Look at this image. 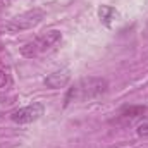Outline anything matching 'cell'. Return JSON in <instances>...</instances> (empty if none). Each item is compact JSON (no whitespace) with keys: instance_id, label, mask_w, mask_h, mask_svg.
Returning a JSON list of instances; mask_svg holds the SVG:
<instances>
[{"instance_id":"obj_1","label":"cell","mask_w":148,"mask_h":148,"mask_svg":"<svg viewBox=\"0 0 148 148\" xmlns=\"http://www.w3.org/2000/svg\"><path fill=\"white\" fill-rule=\"evenodd\" d=\"M109 88L107 79L103 77H84L77 81L73 88H69L66 95V105L71 102H83V100H93L100 95H103Z\"/></svg>"},{"instance_id":"obj_2","label":"cell","mask_w":148,"mask_h":148,"mask_svg":"<svg viewBox=\"0 0 148 148\" xmlns=\"http://www.w3.org/2000/svg\"><path fill=\"white\" fill-rule=\"evenodd\" d=\"M60 40H62L60 31L50 29V31H47V33L36 36L31 43L24 45V47L21 48V53H23L24 57H29V59H31V57H36V55H41V53H45V52L53 50V48L60 43Z\"/></svg>"},{"instance_id":"obj_3","label":"cell","mask_w":148,"mask_h":148,"mask_svg":"<svg viewBox=\"0 0 148 148\" xmlns=\"http://www.w3.org/2000/svg\"><path fill=\"white\" fill-rule=\"evenodd\" d=\"M45 12L41 9H35V10H29V12H24L23 16L12 19L10 23H7L5 29L10 31V33H17V31H23V29H29L33 26H36L38 23L43 19Z\"/></svg>"},{"instance_id":"obj_4","label":"cell","mask_w":148,"mask_h":148,"mask_svg":"<svg viewBox=\"0 0 148 148\" xmlns=\"http://www.w3.org/2000/svg\"><path fill=\"white\" fill-rule=\"evenodd\" d=\"M45 112V107L41 102H35L31 105H26V107H21L17 110L10 112V121L16 122V124H29V122H35L38 121Z\"/></svg>"},{"instance_id":"obj_5","label":"cell","mask_w":148,"mask_h":148,"mask_svg":"<svg viewBox=\"0 0 148 148\" xmlns=\"http://www.w3.org/2000/svg\"><path fill=\"white\" fill-rule=\"evenodd\" d=\"M71 76L67 69H62V71H55L52 73L48 77H45V84L50 88V90H59V88H64L67 83H69Z\"/></svg>"},{"instance_id":"obj_6","label":"cell","mask_w":148,"mask_h":148,"mask_svg":"<svg viewBox=\"0 0 148 148\" xmlns=\"http://www.w3.org/2000/svg\"><path fill=\"white\" fill-rule=\"evenodd\" d=\"M147 112L145 107H124L121 114L117 115V121L115 122H121V124H129V122H133L134 119H138V117H141L143 114Z\"/></svg>"},{"instance_id":"obj_7","label":"cell","mask_w":148,"mask_h":148,"mask_svg":"<svg viewBox=\"0 0 148 148\" xmlns=\"http://www.w3.org/2000/svg\"><path fill=\"white\" fill-rule=\"evenodd\" d=\"M98 14H100V19H102L107 26H110L112 21H115V19L119 17V12H117L114 7H110V5H102L100 10H98Z\"/></svg>"},{"instance_id":"obj_8","label":"cell","mask_w":148,"mask_h":148,"mask_svg":"<svg viewBox=\"0 0 148 148\" xmlns=\"http://www.w3.org/2000/svg\"><path fill=\"white\" fill-rule=\"evenodd\" d=\"M136 133H138V136H148V117H145L141 122H138Z\"/></svg>"},{"instance_id":"obj_9","label":"cell","mask_w":148,"mask_h":148,"mask_svg":"<svg viewBox=\"0 0 148 148\" xmlns=\"http://www.w3.org/2000/svg\"><path fill=\"white\" fill-rule=\"evenodd\" d=\"M5 83H7V76H5V73H2V71H0V88H3V86H5Z\"/></svg>"}]
</instances>
